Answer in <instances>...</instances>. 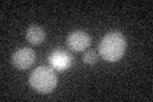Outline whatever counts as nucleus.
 <instances>
[{
  "mask_svg": "<svg viewBox=\"0 0 153 102\" xmlns=\"http://www.w3.org/2000/svg\"><path fill=\"white\" fill-rule=\"evenodd\" d=\"M126 41L123 33L115 31L105 35L98 45V54L103 60L115 63L120 60L125 52Z\"/></svg>",
  "mask_w": 153,
  "mask_h": 102,
  "instance_id": "obj_1",
  "label": "nucleus"
},
{
  "mask_svg": "<svg viewBox=\"0 0 153 102\" xmlns=\"http://www.w3.org/2000/svg\"><path fill=\"white\" fill-rule=\"evenodd\" d=\"M30 84L38 93H50L57 86V77L55 70L50 66H38L31 73Z\"/></svg>",
  "mask_w": 153,
  "mask_h": 102,
  "instance_id": "obj_2",
  "label": "nucleus"
},
{
  "mask_svg": "<svg viewBox=\"0 0 153 102\" xmlns=\"http://www.w3.org/2000/svg\"><path fill=\"white\" fill-rule=\"evenodd\" d=\"M35 60H36V54L30 47L19 48L12 56L13 65L19 70H26L28 68H31L33 65V63H35Z\"/></svg>",
  "mask_w": 153,
  "mask_h": 102,
  "instance_id": "obj_3",
  "label": "nucleus"
},
{
  "mask_svg": "<svg viewBox=\"0 0 153 102\" xmlns=\"http://www.w3.org/2000/svg\"><path fill=\"white\" fill-rule=\"evenodd\" d=\"M66 45L75 52L84 51L91 45V36L84 31H73L66 37Z\"/></svg>",
  "mask_w": 153,
  "mask_h": 102,
  "instance_id": "obj_4",
  "label": "nucleus"
},
{
  "mask_svg": "<svg viewBox=\"0 0 153 102\" xmlns=\"http://www.w3.org/2000/svg\"><path fill=\"white\" fill-rule=\"evenodd\" d=\"M49 63L54 70L64 71L71 65V55L63 48H56L49 55Z\"/></svg>",
  "mask_w": 153,
  "mask_h": 102,
  "instance_id": "obj_5",
  "label": "nucleus"
},
{
  "mask_svg": "<svg viewBox=\"0 0 153 102\" xmlns=\"http://www.w3.org/2000/svg\"><path fill=\"white\" fill-rule=\"evenodd\" d=\"M46 37L44 28L40 26H31L26 32V38L31 45H41Z\"/></svg>",
  "mask_w": 153,
  "mask_h": 102,
  "instance_id": "obj_6",
  "label": "nucleus"
},
{
  "mask_svg": "<svg viewBox=\"0 0 153 102\" xmlns=\"http://www.w3.org/2000/svg\"><path fill=\"white\" fill-rule=\"evenodd\" d=\"M83 61L85 63V64H88V65L94 64V63L97 61V54H96V51L89 50V51L85 52V54L83 55Z\"/></svg>",
  "mask_w": 153,
  "mask_h": 102,
  "instance_id": "obj_7",
  "label": "nucleus"
}]
</instances>
